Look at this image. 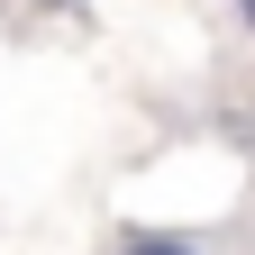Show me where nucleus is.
Listing matches in <instances>:
<instances>
[{
  "instance_id": "1",
  "label": "nucleus",
  "mask_w": 255,
  "mask_h": 255,
  "mask_svg": "<svg viewBox=\"0 0 255 255\" xmlns=\"http://www.w3.org/2000/svg\"><path fill=\"white\" fill-rule=\"evenodd\" d=\"M110 255H210L201 237H182V228H119Z\"/></svg>"
},
{
  "instance_id": "2",
  "label": "nucleus",
  "mask_w": 255,
  "mask_h": 255,
  "mask_svg": "<svg viewBox=\"0 0 255 255\" xmlns=\"http://www.w3.org/2000/svg\"><path fill=\"white\" fill-rule=\"evenodd\" d=\"M37 9H82V0H37Z\"/></svg>"
},
{
  "instance_id": "3",
  "label": "nucleus",
  "mask_w": 255,
  "mask_h": 255,
  "mask_svg": "<svg viewBox=\"0 0 255 255\" xmlns=\"http://www.w3.org/2000/svg\"><path fill=\"white\" fill-rule=\"evenodd\" d=\"M246 9H255V0H237V18H246Z\"/></svg>"
}]
</instances>
